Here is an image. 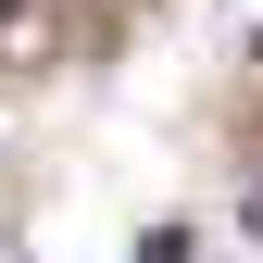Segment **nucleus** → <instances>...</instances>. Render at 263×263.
<instances>
[{
	"label": "nucleus",
	"instance_id": "nucleus-1",
	"mask_svg": "<svg viewBox=\"0 0 263 263\" xmlns=\"http://www.w3.org/2000/svg\"><path fill=\"white\" fill-rule=\"evenodd\" d=\"M251 226H263V188H251Z\"/></svg>",
	"mask_w": 263,
	"mask_h": 263
}]
</instances>
